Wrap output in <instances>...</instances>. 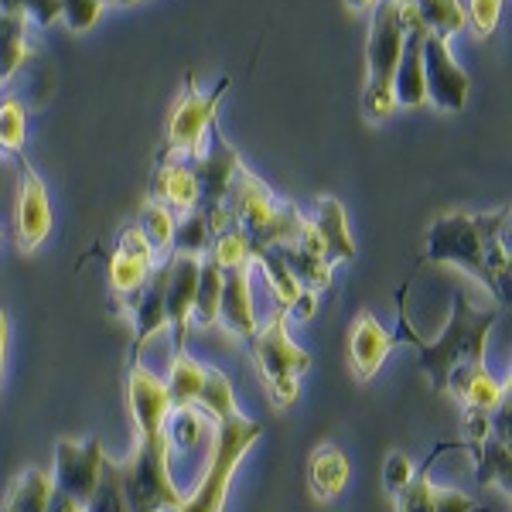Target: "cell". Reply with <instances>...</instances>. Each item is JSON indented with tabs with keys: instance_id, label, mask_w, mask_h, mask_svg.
<instances>
[{
	"instance_id": "obj_1",
	"label": "cell",
	"mask_w": 512,
	"mask_h": 512,
	"mask_svg": "<svg viewBox=\"0 0 512 512\" xmlns=\"http://www.w3.org/2000/svg\"><path fill=\"white\" fill-rule=\"evenodd\" d=\"M127 396L137 424V448L130 454V461L117 465L127 512L178 509L185 495H178V489L171 485L168 458H164V417L171 410L168 390L144 362H134L127 379Z\"/></svg>"
},
{
	"instance_id": "obj_2",
	"label": "cell",
	"mask_w": 512,
	"mask_h": 512,
	"mask_svg": "<svg viewBox=\"0 0 512 512\" xmlns=\"http://www.w3.org/2000/svg\"><path fill=\"white\" fill-rule=\"evenodd\" d=\"M400 304V325H396V342H407L410 349L417 352V366L420 373L431 379L434 393L437 396H454L461 400V393L475 383L478 376H485V338H489L495 318H499V308H485L478 311L472 308L465 294H454V308H451V321L448 328L441 332V338L434 342H424L414 325H410V315H407V287L396 297Z\"/></svg>"
},
{
	"instance_id": "obj_3",
	"label": "cell",
	"mask_w": 512,
	"mask_h": 512,
	"mask_svg": "<svg viewBox=\"0 0 512 512\" xmlns=\"http://www.w3.org/2000/svg\"><path fill=\"white\" fill-rule=\"evenodd\" d=\"M509 209L485 212H451L437 219L427 233V263H458L461 270L475 274L492 291L495 301L506 308L509 304Z\"/></svg>"
},
{
	"instance_id": "obj_4",
	"label": "cell",
	"mask_w": 512,
	"mask_h": 512,
	"mask_svg": "<svg viewBox=\"0 0 512 512\" xmlns=\"http://www.w3.org/2000/svg\"><path fill=\"white\" fill-rule=\"evenodd\" d=\"M229 216L243 236L250 239L253 250H277V246H294L301 243V236L308 233V219L304 212H297L291 202H280L274 198L267 185L246 171L239 164L236 178H233V188H229L226 202Z\"/></svg>"
},
{
	"instance_id": "obj_5",
	"label": "cell",
	"mask_w": 512,
	"mask_h": 512,
	"mask_svg": "<svg viewBox=\"0 0 512 512\" xmlns=\"http://www.w3.org/2000/svg\"><path fill=\"white\" fill-rule=\"evenodd\" d=\"M263 424L260 420H250L243 414L219 420L216 427V441H212V454L209 465H205L202 478H198L195 492L188 495L185 502L175 512H222L229 495V482H233V472L246 451L260 441Z\"/></svg>"
},
{
	"instance_id": "obj_6",
	"label": "cell",
	"mask_w": 512,
	"mask_h": 512,
	"mask_svg": "<svg viewBox=\"0 0 512 512\" xmlns=\"http://www.w3.org/2000/svg\"><path fill=\"white\" fill-rule=\"evenodd\" d=\"M403 21L396 11V0H379L373 7V31H369V82L362 93V106L373 120H386L396 110L393 99V72L403 52Z\"/></svg>"
},
{
	"instance_id": "obj_7",
	"label": "cell",
	"mask_w": 512,
	"mask_h": 512,
	"mask_svg": "<svg viewBox=\"0 0 512 512\" xmlns=\"http://www.w3.org/2000/svg\"><path fill=\"white\" fill-rule=\"evenodd\" d=\"M287 315L291 311L274 308V315L267 318V325L256 328V335L250 338L253 345V359L260 366V376L267 383L270 396L280 407H291L297 400V376L311 369V355L304 349H297L287 335Z\"/></svg>"
},
{
	"instance_id": "obj_8",
	"label": "cell",
	"mask_w": 512,
	"mask_h": 512,
	"mask_svg": "<svg viewBox=\"0 0 512 512\" xmlns=\"http://www.w3.org/2000/svg\"><path fill=\"white\" fill-rule=\"evenodd\" d=\"M205 137H209V147L202 144L195 154H188V158H181V161L188 164V171H192V178L198 185V212L212 216V212L226 202L229 188H233V178L239 171V154L219 134H212V127Z\"/></svg>"
},
{
	"instance_id": "obj_9",
	"label": "cell",
	"mask_w": 512,
	"mask_h": 512,
	"mask_svg": "<svg viewBox=\"0 0 512 512\" xmlns=\"http://www.w3.org/2000/svg\"><path fill=\"white\" fill-rule=\"evenodd\" d=\"M103 461H106V454H103L99 437H89V441H59L55 444L52 489L86 506V502L93 499L96 485H99Z\"/></svg>"
},
{
	"instance_id": "obj_10",
	"label": "cell",
	"mask_w": 512,
	"mask_h": 512,
	"mask_svg": "<svg viewBox=\"0 0 512 512\" xmlns=\"http://www.w3.org/2000/svg\"><path fill=\"white\" fill-rule=\"evenodd\" d=\"M420 59H424V96H431L441 110L458 113L468 99V76L454 62L448 38H437L427 31L424 45H420Z\"/></svg>"
},
{
	"instance_id": "obj_11",
	"label": "cell",
	"mask_w": 512,
	"mask_h": 512,
	"mask_svg": "<svg viewBox=\"0 0 512 512\" xmlns=\"http://www.w3.org/2000/svg\"><path fill=\"white\" fill-rule=\"evenodd\" d=\"M226 86L229 82H219L209 96L192 89V93L181 99L168 127V147H171L168 158H188V154H195L198 147L205 144V134H209V127H212V113H216V99Z\"/></svg>"
},
{
	"instance_id": "obj_12",
	"label": "cell",
	"mask_w": 512,
	"mask_h": 512,
	"mask_svg": "<svg viewBox=\"0 0 512 512\" xmlns=\"http://www.w3.org/2000/svg\"><path fill=\"white\" fill-rule=\"evenodd\" d=\"M168 287H164V315L175 325V349H185L188 321H192V304L198 291V263L202 256H178L168 253Z\"/></svg>"
},
{
	"instance_id": "obj_13",
	"label": "cell",
	"mask_w": 512,
	"mask_h": 512,
	"mask_svg": "<svg viewBox=\"0 0 512 512\" xmlns=\"http://www.w3.org/2000/svg\"><path fill=\"white\" fill-rule=\"evenodd\" d=\"M475 454V475L482 485H495L512 489V444H509V403H502L492 414V431L478 444H468Z\"/></svg>"
},
{
	"instance_id": "obj_14",
	"label": "cell",
	"mask_w": 512,
	"mask_h": 512,
	"mask_svg": "<svg viewBox=\"0 0 512 512\" xmlns=\"http://www.w3.org/2000/svg\"><path fill=\"white\" fill-rule=\"evenodd\" d=\"M250 274H253V263L222 270V297H219V321H226L229 332L246 338V342H250L256 335V328H260V321L253 315Z\"/></svg>"
},
{
	"instance_id": "obj_15",
	"label": "cell",
	"mask_w": 512,
	"mask_h": 512,
	"mask_svg": "<svg viewBox=\"0 0 512 512\" xmlns=\"http://www.w3.org/2000/svg\"><path fill=\"white\" fill-rule=\"evenodd\" d=\"M390 349H393L390 332H386L369 311H362V315L355 318L352 335H349V359H352L355 379H359V383H369V379L379 373V366H383V359L390 355Z\"/></svg>"
},
{
	"instance_id": "obj_16",
	"label": "cell",
	"mask_w": 512,
	"mask_h": 512,
	"mask_svg": "<svg viewBox=\"0 0 512 512\" xmlns=\"http://www.w3.org/2000/svg\"><path fill=\"white\" fill-rule=\"evenodd\" d=\"M21 168H24V181L18 198V236H21V250H35L52 233V205H48L41 178L28 164H21Z\"/></svg>"
},
{
	"instance_id": "obj_17",
	"label": "cell",
	"mask_w": 512,
	"mask_h": 512,
	"mask_svg": "<svg viewBox=\"0 0 512 512\" xmlns=\"http://www.w3.org/2000/svg\"><path fill=\"white\" fill-rule=\"evenodd\" d=\"M304 219H308V226L315 229V236L321 239V250H325L328 263L352 260L355 243L349 236V222H345V209L338 198H332V195L315 198V205H311V212Z\"/></svg>"
},
{
	"instance_id": "obj_18",
	"label": "cell",
	"mask_w": 512,
	"mask_h": 512,
	"mask_svg": "<svg viewBox=\"0 0 512 512\" xmlns=\"http://www.w3.org/2000/svg\"><path fill=\"white\" fill-rule=\"evenodd\" d=\"M164 287H168V263H161L158 270H151V277L144 280V287L130 297V304H134V349L137 352L147 338H154L164 325H168V315H164Z\"/></svg>"
},
{
	"instance_id": "obj_19",
	"label": "cell",
	"mask_w": 512,
	"mask_h": 512,
	"mask_svg": "<svg viewBox=\"0 0 512 512\" xmlns=\"http://www.w3.org/2000/svg\"><path fill=\"white\" fill-rule=\"evenodd\" d=\"M427 28H414L403 38V52L393 72V99L396 106H420L424 103V59H420V45H424Z\"/></svg>"
},
{
	"instance_id": "obj_20",
	"label": "cell",
	"mask_w": 512,
	"mask_h": 512,
	"mask_svg": "<svg viewBox=\"0 0 512 512\" xmlns=\"http://www.w3.org/2000/svg\"><path fill=\"white\" fill-rule=\"evenodd\" d=\"M151 202L168 205V209H178V212L198 209V185L185 161L181 158L161 161L158 175H154V185H151Z\"/></svg>"
},
{
	"instance_id": "obj_21",
	"label": "cell",
	"mask_w": 512,
	"mask_h": 512,
	"mask_svg": "<svg viewBox=\"0 0 512 512\" xmlns=\"http://www.w3.org/2000/svg\"><path fill=\"white\" fill-rule=\"evenodd\" d=\"M349 458L335 448V444H321V448L311 454V492L318 495L321 502L342 495V489L349 485Z\"/></svg>"
},
{
	"instance_id": "obj_22",
	"label": "cell",
	"mask_w": 512,
	"mask_h": 512,
	"mask_svg": "<svg viewBox=\"0 0 512 512\" xmlns=\"http://www.w3.org/2000/svg\"><path fill=\"white\" fill-rule=\"evenodd\" d=\"M205 373H209V369H205L202 362H195L185 349H175V359H171V369H168V383H164L171 407H195L198 393H202V386H205Z\"/></svg>"
},
{
	"instance_id": "obj_23",
	"label": "cell",
	"mask_w": 512,
	"mask_h": 512,
	"mask_svg": "<svg viewBox=\"0 0 512 512\" xmlns=\"http://www.w3.org/2000/svg\"><path fill=\"white\" fill-rule=\"evenodd\" d=\"M219 297H222V267L212 260V253H205L202 263H198V291L192 304V318L202 328L219 321Z\"/></svg>"
},
{
	"instance_id": "obj_24",
	"label": "cell",
	"mask_w": 512,
	"mask_h": 512,
	"mask_svg": "<svg viewBox=\"0 0 512 512\" xmlns=\"http://www.w3.org/2000/svg\"><path fill=\"white\" fill-rule=\"evenodd\" d=\"M410 7H414L417 21L437 38H451L465 28V11L458 0H410Z\"/></svg>"
},
{
	"instance_id": "obj_25",
	"label": "cell",
	"mask_w": 512,
	"mask_h": 512,
	"mask_svg": "<svg viewBox=\"0 0 512 512\" xmlns=\"http://www.w3.org/2000/svg\"><path fill=\"white\" fill-rule=\"evenodd\" d=\"M24 11H0V82L11 79L24 62Z\"/></svg>"
},
{
	"instance_id": "obj_26",
	"label": "cell",
	"mask_w": 512,
	"mask_h": 512,
	"mask_svg": "<svg viewBox=\"0 0 512 512\" xmlns=\"http://www.w3.org/2000/svg\"><path fill=\"white\" fill-rule=\"evenodd\" d=\"M48 495H52V478L45 472H38V468H28V472L11 485L4 512H45Z\"/></svg>"
},
{
	"instance_id": "obj_27",
	"label": "cell",
	"mask_w": 512,
	"mask_h": 512,
	"mask_svg": "<svg viewBox=\"0 0 512 512\" xmlns=\"http://www.w3.org/2000/svg\"><path fill=\"white\" fill-rule=\"evenodd\" d=\"M212 250V229L205 212L192 209L185 219L175 222V233H171V253L178 256H205Z\"/></svg>"
},
{
	"instance_id": "obj_28",
	"label": "cell",
	"mask_w": 512,
	"mask_h": 512,
	"mask_svg": "<svg viewBox=\"0 0 512 512\" xmlns=\"http://www.w3.org/2000/svg\"><path fill=\"white\" fill-rule=\"evenodd\" d=\"M151 260L147 256H130V253H113V260H110V287H113V294H120V297H134L140 287H144V280L151 277Z\"/></svg>"
},
{
	"instance_id": "obj_29",
	"label": "cell",
	"mask_w": 512,
	"mask_h": 512,
	"mask_svg": "<svg viewBox=\"0 0 512 512\" xmlns=\"http://www.w3.org/2000/svg\"><path fill=\"white\" fill-rule=\"evenodd\" d=\"M195 407H202L205 414L216 417V420H229L239 414L233 386H229V379L222 376L219 369H209V373H205V386H202V393H198Z\"/></svg>"
},
{
	"instance_id": "obj_30",
	"label": "cell",
	"mask_w": 512,
	"mask_h": 512,
	"mask_svg": "<svg viewBox=\"0 0 512 512\" xmlns=\"http://www.w3.org/2000/svg\"><path fill=\"white\" fill-rule=\"evenodd\" d=\"M140 233L147 236L154 253H171V233H175V212L168 205L147 202L144 219H140Z\"/></svg>"
},
{
	"instance_id": "obj_31",
	"label": "cell",
	"mask_w": 512,
	"mask_h": 512,
	"mask_svg": "<svg viewBox=\"0 0 512 512\" xmlns=\"http://www.w3.org/2000/svg\"><path fill=\"white\" fill-rule=\"evenodd\" d=\"M437 451H441V444L434 448L431 458H424V465L414 472V478L407 482V489L396 495V499H400V506H396V509H400V512H434L431 509V489H434V485H431V475H427V472H431Z\"/></svg>"
},
{
	"instance_id": "obj_32",
	"label": "cell",
	"mask_w": 512,
	"mask_h": 512,
	"mask_svg": "<svg viewBox=\"0 0 512 512\" xmlns=\"http://www.w3.org/2000/svg\"><path fill=\"white\" fill-rule=\"evenodd\" d=\"M86 512H127V502H123V489H120L117 465H113L110 458L103 461V472H99V485H96L93 499L86 502Z\"/></svg>"
},
{
	"instance_id": "obj_33",
	"label": "cell",
	"mask_w": 512,
	"mask_h": 512,
	"mask_svg": "<svg viewBox=\"0 0 512 512\" xmlns=\"http://www.w3.org/2000/svg\"><path fill=\"white\" fill-rule=\"evenodd\" d=\"M0 147L14 154L24 147V110L18 99H7V103L0 106Z\"/></svg>"
},
{
	"instance_id": "obj_34",
	"label": "cell",
	"mask_w": 512,
	"mask_h": 512,
	"mask_svg": "<svg viewBox=\"0 0 512 512\" xmlns=\"http://www.w3.org/2000/svg\"><path fill=\"white\" fill-rule=\"evenodd\" d=\"M499 11H502V0H472L465 14V24H472L475 35L489 38L495 31V24H499Z\"/></svg>"
},
{
	"instance_id": "obj_35",
	"label": "cell",
	"mask_w": 512,
	"mask_h": 512,
	"mask_svg": "<svg viewBox=\"0 0 512 512\" xmlns=\"http://www.w3.org/2000/svg\"><path fill=\"white\" fill-rule=\"evenodd\" d=\"M99 11H103L99 0H62L65 24H69L72 31H89L99 21Z\"/></svg>"
},
{
	"instance_id": "obj_36",
	"label": "cell",
	"mask_w": 512,
	"mask_h": 512,
	"mask_svg": "<svg viewBox=\"0 0 512 512\" xmlns=\"http://www.w3.org/2000/svg\"><path fill=\"white\" fill-rule=\"evenodd\" d=\"M414 478V465H410V458L407 454H390L386 458V465H383V485H386V492H393V495H400L403 489H407V482Z\"/></svg>"
},
{
	"instance_id": "obj_37",
	"label": "cell",
	"mask_w": 512,
	"mask_h": 512,
	"mask_svg": "<svg viewBox=\"0 0 512 512\" xmlns=\"http://www.w3.org/2000/svg\"><path fill=\"white\" fill-rule=\"evenodd\" d=\"M431 509L434 512H472L475 502L458 489H431Z\"/></svg>"
},
{
	"instance_id": "obj_38",
	"label": "cell",
	"mask_w": 512,
	"mask_h": 512,
	"mask_svg": "<svg viewBox=\"0 0 512 512\" xmlns=\"http://www.w3.org/2000/svg\"><path fill=\"white\" fill-rule=\"evenodd\" d=\"M24 18H35L41 28H48L62 14V0H21Z\"/></svg>"
},
{
	"instance_id": "obj_39",
	"label": "cell",
	"mask_w": 512,
	"mask_h": 512,
	"mask_svg": "<svg viewBox=\"0 0 512 512\" xmlns=\"http://www.w3.org/2000/svg\"><path fill=\"white\" fill-rule=\"evenodd\" d=\"M117 250L130 253V256H147V260H154V250H151V243H147V236L140 233V226L123 229L120 239H117Z\"/></svg>"
},
{
	"instance_id": "obj_40",
	"label": "cell",
	"mask_w": 512,
	"mask_h": 512,
	"mask_svg": "<svg viewBox=\"0 0 512 512\" xmlns=\"http://www.w3.org/2000/svg\"><path fill=\"white\" fill-rule=\"evenodd\" d=\"M45 512H86V506H82V502H76V499H69V495H62V492L52 489Z\"/></svg>"
},
{
	"instance_id": "obj_41",
	"label": "cell",
	"mask_w": 512,
	"mask_h": 512,
	"mask_svg": "<svg viewBox=\"0 0 512 512\" xmlns=\"http://www.w3.org/2000/svg\"><path fill=\"white\" fill-rule=\"evenodd\" d=\"M315 308H318V297H315V291H301V297H297V301H294V315L297 318H304V321H308L311 315H315Z\"/></svg>"
},
{
	"instance_id": "obj_42",
	"label": "cell",
	"mask_w": 512,
	"mask_h": 512,
	"mask_svg": "<svg viewBox=\"0 0 512 512\" xmlns=\"http://www.w3.org/2000/svg\"><path fill=\"white\" fill-rule=\"evenodd\" d=\"M4 352H7V315L0 308V376H4Z\"/></svg>"
},
{
	"instance_id": "obj_43",
	"label": "cell",
	"mask_w": 512,
	"mask_h": 512,
	"mask_svg": "<svg viewBox=\"0 0 512 512\" xmlns=\"http://www.w3.org/2000/svg\"><path fill=\"white\" fill-rule=\"evenodd\" d=\"M379 0H349V7H355V11H369V7H376Z\"/></svg>"
},
{
	"instance_id": "obj_44",
	"label": "cell",
	"mask_w": 512,
	"mask_h": 512,
	"mask_svg": "<svg viewBox=\"0 0 512 512\" xmlns=\"http://www.w3.org/2000/svg\"><path fill=\"white\" fill-rule=\"evenodd\" d=\"M472 512H492V509H489V506H475Z\"/></svg>"
},
{
	"instance_id": "obj_45",
	"label": "cell",
	"mask_w": 512,
	"mask_h": 512,
	"mask_svg": "<svg viewBox=\"0 0 512 512\" xmlns=\"http://www.w3.org/2000/svg\"><path fill=\"white\" fill-rule=\"evenodd\" d=\"M99 4H117V0H99Z\"/></svg>"
},
{
	"instance_id": "obj_46",
	"label": "cell",
	"mask_w": 512,
	"mask_h": 512,
	"mask_svg": "<svg viewBox=\"0 0 512 512\" xmlns=\"http://www.w3.org/2000/svg\"><path fill=\"white\" fill-rule=\"evenodd\" d=\"M117 4H134V0H117Z\"/></svg>"
}]
</instances>
